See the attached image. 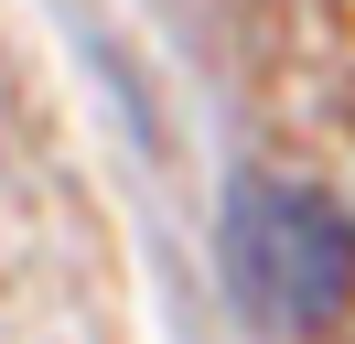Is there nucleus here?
Returning a JSON list of instances; mask_svg holds the SVG:
<instances>
[{
	"mask_svg": "<svg viewBox=\"0 0 355 344\" xmlns=\"http://www.w3.org/2000/svg\"><path fill=\"white\" fill-rule=\"evenodd\" d=\"M226 280L259 322L312 334L355 291V215L302 183H237L226 194Z\"/></svg>",
	"mask_w": 355,
	"mask_h": 344,
	"instance_id": "f257e3e1",
	"label": "nucleus"
}]
</instances>
